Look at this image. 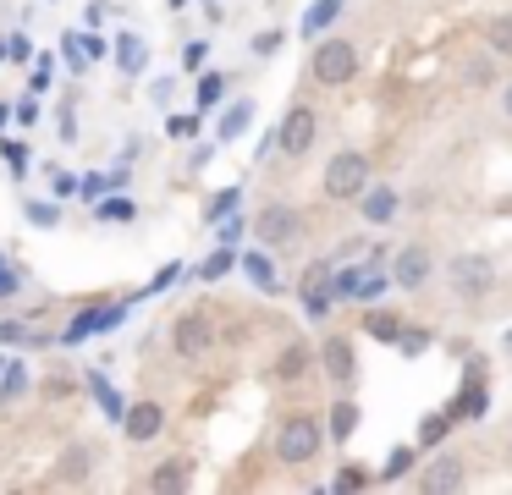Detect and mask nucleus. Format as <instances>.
<instances>
[{
    "instance_id": "obj_1",
    "label": "nucleus",
    "mask_w": 512,
    "mask_h": 495,
    "mask_svg": "<svg viewBox=\"0 0 512 495\" xmlns=\"http://www.w3.org/2000/svg\"><path fill=\"white\" fill-rule=\"evenodd\" d=\"M325 446V429L314 413H287L276 429V457L287 462V468H303V462H314Z\"/></svg>"
},
{
    "instance_id": "obj_2",
    "label": "nucleus",
    "mask_w": 512,
    "mask_h": 495,
    "mask_svg": "<svg viewBox=\"0 0 512 495\" xmlns=\"http://www.w3.org/2000/svg\"><path fill=\"white\" fill-rule=\"evenodd\" d=\"M446 286H452L457 297H468V303H479V297H490V286H496V264H490L485 253H457V259L446 264Z\"/></svg>"
},
{
    "instance_id": "obj_3",
    "label": "nucleus",
    "mask_w": 512,
    "mask_h": 495,
    "mask_svg": "<svg viewBox=\"0 0 512 495\" xmlns=\"http://www.w3.org/2000/svg\"><path fill=\"white\" fill-rule=\"evenodd\" d=\"M314 83H325V88H342V83H353L358 77V50L347 39H325L320 50H314Z\"/></svg>"
},
{
    "instance_id": "obj_4",
    "label": "nucleus",
    "mask_w": 512,
    "mask_h": 495,
    "mask_svg": "<svg viewBox=\"0 0 512 495\" xmlns=\"http://www.w3.org/2000/svg\"><path fill=\"white\" fill-rule=\"evenodd\" d=\"M369 187V160L364 154H336L331 165H325V193L331 198H364Z\"/></svg>"
},
{
    "instance_id": "obj_5",
    "label": "nucleus",
    "mask_w": 512,
    "mask_h": 495,
    "mask_svg": "<svg viewBox=\"0 0 512 495\" xmlns=\"http://www.w3.org/2000/svg\"><path fill=\"white\" fill-rule=\"evenodd\" d=\"M298 231H303V220L292 204H265L254 215V237L265 242V248H287V242H298Z\"/></svg>"
},
{
    "instance_id": "obj_6",
    "label": "nucleus",
    "mask_w": 512,
    "mask_h": 495,
    "mask_svg": "<svg viewBox=\"0 0 512 495\" xmlns=\"http://www.w3.org/2000/svg\"><path fill=\"white\" fill-rule=\"evenodd\" d=\"M314 132H320V121H314L309 105H292L287 116H281V154H292V160H303V154L314 149Z\"/></svg>"
},
{
    "instance_id": "obj_7",
    "label": "nucleus",
    "mask_w": 512,
    "mask_h": 495,
    "mask_svg": "<svg viewBox=\"0 0 512 495\" xmlns=\"http://www.w3.org/2000/svg\"><path fill=\"white\" fill-rule=\"evenodd\" d=\"M171 347L182 352V358H204V352L215 347V330L204 314H182L177 325H171Z\"/></svg>"
},
{
    "instance_id": "obj_8",
    "label": "nucleus",
    "mask_w": 512,
    "mask_h": 495,
    "mask_svg": "<svg viewBox=\"0 0 512 495\" xmlns=\"http://www.w3.org/2000/svg\"><path fill=\"white\" fill-rule=\"evenodd\" d=\"M430 270H435V259H430V248H402L397 253V264H391V281L402 286V292H424V281H430Z\"/></svg>"
},
{
    "instance_id": "obj_9",
    "label": "nucleus",
    "mask_w": 512,
    "mask_h": 495,
    "mask_svg": "<svg viewBox=\"0 0 512 495\" xmlns=\"http://www.w3.org/2000/svg\"><path fill=\"white\" fill-rule=\"evenodd\" d=\"M320 363H325V374H331L336 385H353L358 380V352H353V341H347V336H325Z\"/></svg>"
},
{
    "instance_id": "obj_10",
    "label": "nucleus",
    "mask_w": 512,
    "mask_h": 495,
    "mask_svg": "<svg viewBox=\"0 0 512 495\" xmlns=\"http://www.w3.org/2000/svg\"><path fill=\"white\" fill-rule=\"evenodd\" d=\"M463 479H468V462L446 451V457H435L430 468H424V479H419V484H424V490L441 495V490H463Z\"/></svg>"
},
{
    "instance_id": "obj_11",
    "label": "nucleus",
    "mask_w": 512,
    "mask_h": 495,
    "mask_svg": "<svg viewBox=\"0 0 512 495\" xmlns=\"http://www.w3.org/2000/svg\"><path fill=\"white\" fill-rule=\"evenodd\" d=\"M160 424H166V413H160V402H133L127 407V440H155L160 435Z\"/></svg>"
},
{
    "instance_id": "obj_12",
    "label": "nucleus",
    "mask_w": 512,
    "mask_h": 495,
    "mask_svg": "<svg viewBox=\"0 0 512 495\" xmlns=\"http://www.w3.org/2000/svg\"><path fill=\"white\" fill-rule=\"evenodd\" d=\"M309 363H314V352L303 347V341H292V347L276 358V374L281 380H309Z\"/></svg>"
},
{
    "instance_id": "obj_13",
    "label": "nucleus",
    "mask_w": 512,
    "mask_h": 495,
    "mask_svg": "<svg viewBox=\"0 0 512 495\" xmlns=\"http://www.w3.org/2000/svg\"><path fill=\"white\" fill-rule=\"evenodd\" d=\"M358 204H364L369 220H391V215H397V193H391V187H364Z\"/></svg>"
},
{
    "instance_id": "obj_14",
    "label": "nucleus",
    "mask_w": 512,
    "mask_h": 495,
    "mask_svg": "<svg viewBox=\"0 0 512 495\" xmlns=\"http://www.w3.org/2000/svg\"><path fill=\"white\" fill-rule=\"evenodd\" d=\"M83 479H89V446H72L56 468V484H83Z\"/></svg>"
},
{
    "instance_id": "obj_15",
    "label": "nucleus",
    "mask_w": 512,
    "mask_h": 495,
    "mask_svg": "<svg viewBox=\"0 0 512 495\" xmlns=\"http://www.w3.org/2000/svg\"><path fill=\"white\" fill-rule=\"evenodd\" d=\"M364 330H369V336H375V341H397L402 319L391 314V308H369V314H364Z\"/></svg>"
},
{
    "instance_id": "obj_16",
    "label": "nucleus",
    "mask_w": 512,
    "mask_h": 495,
    "mask_svg": "<svg viewBox=\"0 0 512 495\" xmlns=\"http://www.w3.org/2000/svg\"><path fill=\"white\" fill-rule=\"evenodd\" d=\"M149 490H188V462H166V468L149 473Z\"/></svg>"
},
{
    "instance_id": "obj_17",
    "label": "nucleus",
    "mask_w": 512,
    "mask_h": 495,
    "mask_svg": "<svg viewBox=\"0 0 512 495\" xmlns=\"http://www.w3.org/2000/svg\"><path fill=\"white\" fill-rule=\"evenodd\" d=\"M353 429H358V402H347V396H342V402L331 407V435H336V440H347Z\"/></svg>"
},
{
    "instance_id": "obj_18",
    "label": "nucleus",
    "mask_w": 512,
    "mask_h": 495,
    "mask_svg": "<svg viewBox=\"0 0 512 495\" xmlns=\"http://www.w3.org/2000/svg\"><path fill=\"white\" fill-rule=\"evenodd\" d=\"M485 39H490V50H496V55H512V17H490L485 22Z\"/></svg>"
},
{
    "instance_id": "obj_19",
    "label": "nucleus",
    "mask_w": 512,
    "mask_h": 495,
    "mask_svg": "<svg viewBox=\"0 0 512 495\" xmlns=\"http://www.w3.org/2000/svg\"><path fill=\"white\" fill-rule=\"evenodd\" d=\"M446 429H452V418H446V413H430V424L419 429V440H424V446H435V440H441Z\"/></svg>"
},
{
    "instance_id": "obj_20",
    "label": "nucleus",
    "mask_w": 512,
    "mask_h": 495,
    "mask_svg": "<svg viewBox=\"0 0 512 495\" xmlns=\"http://www.w3.org/2000/svg\"><path fill=\"white\" fill-rule=\"evenodd\" d=\"M138 66H144V44L122 39V72H138Z\"/></svg>"
},
{
    "instance_id": "obj_21",
    "label": "nucleus",
    "mask_w": 512,
    "mask_h": 495,
    "mask_svg": "<svg viewBox=\"0 0 512 495\" xmlns=\"http://www.w3.org/2000/svg\"><path fill=\"white\" fill-rule=\"evenodd\" d=\"M248 116H254V105H237L232 116H226V127H221V132H226V138H237V132H243V121H248Z\"/></svg>"
},
{
    "instance_id": "obj_22",
    "label": "nucleus",
    "mask_w": 512,
    "mask_h": 495,
    "mask_svg": "<svg viewBox=\"0 0 512 495\" xmlns=\"http://www.w3.org/2000/svg\"><path fill=\"white\" fill-rule=\"evenodd\" d=\"M408 462H413V451H397V457H391V468H386V479H397V473H408Z\"/></svg>"
},
{
    "instance_id": "obj_23",
    "label": "nucleus",
    "mask_w": 512,
    "mask_h": 495,
    "mask_svg": "<svg viewBox=\"0 0 512 495\" xmlns=\"http://www.w3.org/2000/svg\"><path fill=\"white\" fill-rule=\"evenodd\" d=\"M501 110H507V121H512V83L501 88Z\"/></svg>"
}]
</instances>
